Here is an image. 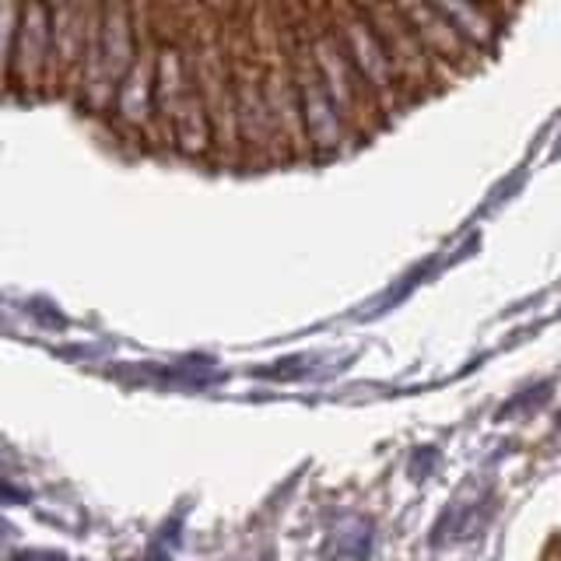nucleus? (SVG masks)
<instances>
[{"label":"nucleus","mask_w":561,"mask_h":561,"mask_svg":"<svg viewBox=\"0 0 561 561\" xmlns=\"http://www.w3.org/2000/svg\"><path fill=\"white\" fill-rule=\"evenodd\" d=\"M250 28L263 67V99L274 119V130L288 162H312V145L298 95L295 57H291V22L285 8H250Z\"/></svg>","instance_id":"obj_1"},{"label":"nucleus","mask_w":561,"mask_h":561,"mask_svg":"<svg viewBox=\"0 0 561 561\" xmlns=\"http://www.w3.org/2000/svg\"><path fill=\"white\" fill-rule=\"evenodd\" d=\"M228 60L236 81V116H239V145L245 169H274L285 165L288 154L280 148L274 119L263 99V67L250 28V8H221Z\"/></svg>","instance_id":"obj_2"},{"label":"nucleus","mask_w":561,"mask_h":561,"mask_svg":"<svg viewBox=\"0 0 561 561\" xmlns=\"http://www.w3.org/2000/svg\"><path fill=\"white\" fill-rule=\"evenodd\" d=\"M190 25H193V39H197V84L210 127V162L218 169H239L242 145H239V116H236V81H232V60H228L221 8L190 4Z\"/></svg>","instance_id":"obj_3"},{"label":"nucleus","mask_w":561,"mask_h":561,"mask_svg":"<svg viewBox=\"0 0 561 561\" xmlns=\"http://www.w3.org/2000/svg\"><path fill=\"white\" fill-rule=\"evenodd\" d=\"M137 53V28H134V8H92L88 14V49H84V78H81V99L88 113L110 116L123 78L134 64Z\"/></svg>","instance_id":"obj_4"},{"label":"nucleus","mask_w":561,"mask_h":561,"mask_svg":"<svg viewBox=\"0 0 561 561\" xmlns=\"http://www.w3.org/2000/svg\"><path fill=\"white\" fill-rule=\"evenodd\" d=\"M306 18H309L312 53H316V64H320L327 92L333 105H337V116L344 123L351 145H362V140H368L386 127V116L379 113V102L358 78L355 64L347 60L341 35L330 22V8H306Z\"/></svg>","instance_id":"obj_5"},{"label":"nucleus","mask_w":561,"mask_h":561,"mask_svg":"<svg viewBox=\"0 0 561 561\" xmlns=\"http://www.w3.org/2000/svg\"><path fill=\"white\" fill-rule=\"evenodd\" d=\"M288 22H291V57H295V78H298V95H302V116H306V130H309V145L316 158H333L351 148V137L344 130V123L337 116V105H333L320 64H316L312 53V35H309V18L306 8L288 4Z\"/></svg>","instance_id":"obj_6"},{"label":"nucleus","mask_w":561,"mask_h":561,"mask_svg":"<svg viewBox=\"0 0 561 561\" xmlns=\"http://www.w3.org/2000/svg\"><path fill=\"white\" fill-rule=\"evenodd\" d=\"M134 28H137V53L127 78L119 84L110 116L127 140L154 148V75H158L154 8H134Z\"/></svg>","instance_id":"obj_7"},{"label":"nucleus","mask_w":561,"mask_h":561,"mask_svg":"<svg viewBox=\"0 0 561 561\" xmlns=\"http://www.w3.org/2000/svg\"><path fill=\"white\" fill-rule=\"evenodd\" d=\"M330 22L341 35V46L347 53V60L355 64L358 78L365 81V88L373 92V99L379 102V113L390 123L400 110H408V102L400 95V81L393 75L390 60H386L382 43L376 39L373 25L358 4H344V8H330Z\"/></svg>","instance_id":"obj_8"},{"label":"nucleus","mask_w":561,"mask_h":561,"mask_svg":"<svg viewBox=\"0 0 561 561\" xmlns=\"http://www.w3.org/2000/svg\"><path fill=\"white\" fill-rule=\"evenodd\" d=\"M362 11L368 18V25H373L376 39L382 43L386 60H390L393 75L400 81L403 102L414 105L428 92H438L432 64H428V53H425V46H421L417 32L411 28L403 8L400 4H373V8H362Z\"/></svg>","instance_id":"obj_9"},{"label":"nucleus","mask_w":561,"mask_h":561,"mask_svg":"<svg viewBox=\"0 0 561 561\" xmlns=\"http://www.w3.org/2000/svg\"><path fill=\"white\" fill-rule=\"evenodd\" d=\"M400 8L408 14L411 28L417 32L421 46L428 53V64H432V75H435L438 88L453 84L456 78L473 75V70L484 64V53L473 49L435 4H400Z\"/></svg>","instance_id":"obj_10"},{"label":"nucleus","mask_w":561,"mask_h":561,"mask_svg":"<svg viewBox=\"0 0 561 561\" xmlns=\"http://www.w3.org/2000/svg\"><path fill=\"white\" fill-rule=\"evenodd\" d=\"M88 14L92 8H53L49 11V67L46 99H81L84 49H88Z\"/></svg>","instance_id":"obj_11"},{"label":"nucleus","mask_w":561,"mask_h":561,"mask_svg":"<svg viewBox=\"0 0 561 561\" xmlns=\"http://www.w3.org/2000/svg\"><path fill=\"white\" fill-rule=\"evenodd\" d=\"M49 11L53 8H22L11 57V88L22 99H46V67H49Z\"/></svg>","instance_id":"obj_12"},{"label":"nucleus","mask_w":561,"mask_h":561,"mask_svg":"<svg viewBox=\"0 0 561 561\" xmlns=\"http://www.w3.org/2000/svg\"><path fill=\"white\" fill-rule=\"evenodd\" d=\"M449 18V25L463 35V39L481 49V53H491L502 35V11L499 8H473V4H435Z\"/></svg>","instance_id":"obj_13"},{"label":"nucleus","mask_w":561,"mask_h":561,"mask_svg":"<svg viewBox=\"0 0 561 561\" xmlns=\"http://www.w3.org/2000/svg\"><path fill=\"white\" fill-rule=\"evenodd\" d=\"M22 11L11 4H0V92L11 88V57H14V35Z\"/></svg>","instance_id":"obj_14"}]
</instances>
